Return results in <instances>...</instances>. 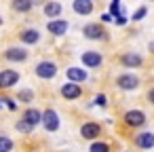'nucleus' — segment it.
<instances>
[{"instance_id": "29", "label": "nucleus", "mask_w": 154, "mask_h": 152, "mask_svg": "<svg viewBox=\"0 0 154 152\" xmlns=\"http://www.w3.org/2000/svg\"><path fill=\"white\" fill-rule=\"evenodd\" d=\"M101 21H112V15H110V13H103V15H101Z\"/></svg>"}, {"instance_id": "22", "label": "nucleus", "mask_w": 154, "mask_h": 152, "mask_svg": "<svg viewBox=\"0 0 154 152\" xmlns=\"http://www.w3.org/2000/svg\"><path fill=\"white\" fill-rule=\"evenodd\" d=\"M19 101H26V104H30L32 99H34V91H30V89H23V91H19Z\"/></svg>"}, {"instance_id": "11", "label": "nucleus", "mask_w": 154, "mask_h": 152, "mask_svg": "<svg viewBox=\"0 0 154 152\" xmlns=\"http://www.w3.org/2000/svg\"><path fill=\"white\" fill-rule=\"evenodd\" d=\"M82 64L87 68H99L101 66V55L95 53V51H87V53H82Z\"/></svg>"}, {"instance_id": "9", "label": "nucleus", "mask_w": 154, "mask_h": 152, "mask_svg": "<svg viewBox=\"0 0 154 152\" xmlns=\"http://www.w3.org/2000/svg\"><path fill=\"white\" fill-rule=\"evenodd\" d=\"M5 57L9 61H26L28 59V51L21 49V47H11V49L5 51Z\"/></svg>"}, {"instance_id": "26", "label": "nucleus", "mask_w": 154, "mask_h": 152, "mask_svg": "<svg viewBox=\"0 0 154 152\" xmlns=\"http://www.w3.org/2000/svg\"><path fill=\"white\" fill-rule=\"evenodd\" d=\"M0 101H7V106H9V110H17V104H15L13 99H0Z\"/></svg>"}, {"instance_id": "7", "label": "nucleus", "mask_w": 154, "mask_h": 152, "mask_svg": "<svg viewBox=\"0 0 154 152\" xmlns=\"http://www.w3.org/2000/svg\"><path fill=\"white\" fill-rule=\"evenodd\" d=\"M80 93H82V89H80V85H76V82H66V85H61V95H63L66 99H78Z\"/></svg>"}, {"instance_id": "14", "label": "nucleus", "mask_w": 154, "mask_h": 152, "mask_svg": "<svg viewBox=\"0 0 154 152\" xmlns=\"http://www.w3.org/2000/svg\"><path fill=\"white\" fill-rule=\"evenodd\" d=\"M19 38H21V42H26V45H36V42L40 40V32H38V30H23V32L19 34Z\"/></svg>"}, {"instance_id": "31", "label": "nucleus", "mask_w": 154, "mask_h": 152, "mask_svg": "<svg viewBox=\"0 0 154 152\" xmlns=\"http://www.w3.org/2000/svg\"><path fill=\"white\" fill-rule=\"evenodd\" d=\"M0 26H2V17H0Z\"/></svg>"}, {"instance_id": "18", "label": "nucleus", "mask_w": 154, "mask_h": 152, "mask_svg": "<svg viewBox=\"0 0 154 152\" xmlns=\"http://www.w3.org/2000/svg\"><path fill=\"white\" fill-rule=\"evenodd\" d=\"M45 15L47 17H59L61 15V5L55 2V0H49V2L45 5Z\"/></svg>"}, {"instance_id": "23", "label": "nucleus", "mask_w": 154, "mask_h": 152, "mask_svg": "<svg viewBox=\"0 0 154 152\" xmlns=\"http://www.w3.org/2000/svg\"><path fill=\"white\" fill-rule=\"evenodd\" d=\"M112 17L116 15V17H120V15H125V11L120 13V0H112V7H110V11H108Z\"/></svg>"}, {"instance_id": "8", "label": "nucleus", "mask_w": 154, "mask_h": 152, "mask_svg": "<svg viewBox=\"0 0 154 152\" xmlns=\"http://www.w3.org/2000/svg\"><path fill=\"white\" fill-rule=\"evenodd\" d=\"M125 123L131 125V127H141V125L146 123V114L139 112V110H129V112L125 114Z\"/></svg>"}, {"instance_id": "28", "label": "nucleus", "mask_w": 154, "mask_h": 152, "mask_svg": "<svg viewBox=\"0 0 154 152\" xmlns=\"http://www.w3.org/2000/svg\"><path fill=\"white\" fill-rule=\"evenodd\" d=\"M116 23H118V26H125V23H127V17H125V15H120V17L116 19Z\"/></svg>"}, {"instance_id": "12", "label": "nucleus", "mask_w": 154, "mask_h": 152, "mask_svg": "<svg viewBox=\"0 0 154 152\" xmlns=\"http://www.w3.org/2000/svg\"><path fill=\"white\" fill-rule=\"evenodd\" d=\"M72 9H74L78 15H91L93 2H91V0H74V2H72Z\"/></svg>"}, {"instance_id": "2", "label": "nucleus", "mask_w": 154, "mask_h": 152, "mask_svg": "<svg viewBox=\"0 0 154 152\" xmlns=\"http://www.w3.org/2000/svg\"><path fill=\"white\" fill-rule=\"evenodd\" d=\"M42 125H45V129L47 131H57L59 129V114L55 112V110H45L42 112Z\"/></svg>"}, {"instance_id": "4", "label": "nucleus", "mask_w": 154, "mask_h": 152, "mask_svg": "<svg viewBox=\"0 0 154 152\" xmlns=\"http://www.w3.org/2000/svg\"><path fill=\"white\" fill-rule=\"evenodd\" d=\"M82 34L89 38V40H101L103 38V28L99 26V23H87L85 28H82Z\"/></svg>"}, {"instance_id": "25", "label": "nucleus", "mask_w": 154, "mask_h": 152, "mask_svg": "<svg viewBox=\"0 0 154 152\" xmlns=\"http://www.w3.org/2000/svg\"><path fill=\"white\" fill-rule=\"evenodd\" d=\"M146 13H148V9H146V7H141V9H137V11H135L133 19H135V21H141V19L146 17Z\"/></svg>"}, {"instance_id": "16", "label": "nucleus", "mask_w": 154, "mask_h": 152, "mask_svg": "<svg viewBox=\"0 0 154 152\" xmlns=\"http://www.w3.org/2000/svg\"><path fill=\"white\" fill-rule=\"evenodd\" d=\"M68 78H70V82H82V80H87V72L85 70H80V68H68Z\"/></svg>"}, {"instance_id": "24", "label": "nucleus", "mask_w": 154, "mask_h": 152, "mask_svg": "<svg viewBox=\"0 0 154 152\" xmlns=\"http://www.w3.org/2000/svg\"><path fill=\"white\" fill-rule=\"evenodd\" d=\"M32 129H34V127H32L28 120H23V118L17 123V131H21V133H32Z\"/></svg>"}, {"instance_id": "20", "label": "nucleus", "mask_w": 154, "mask_h": 152, "mask_svg": "<svg viewBox=\"0 0 154 152\" xmlns=\"http://www.w3.org/2000/svg\"><path fill=\"white\" fill-rule=\"evenodd\" d=\"M13 150V139L7 135H0V152H11Z\"/></svg>"}, {"instance_id": "13", "label": "nucleus", "mask_w": 154, "mask_h": 152, "mask_svg": "<svg viewBox=\"0 0 154 152\" xmlns=\"http://www.w3.org/2000/svg\"><path fill=\"white\" fill-rule=\"evenodd\" d=\"M135 144L139 146V148H154V133H150V131H146V133H139L137 137H135Z\"/></svg>"}, {"instance_id": "10", "label": "nucleus", "mask_w": 154, "mask_h": 152, "mask_svg": "<svg viewBox=\"0 0 154 152\" xmlns=\"http://www.w3.org/2000/svg\"><path fill=\"white\" fill-rule=\"evenodd\" d=\"M47 30L51 34H55V36H61V34L68 32V21H63V19H51L47 23Z\"/></svg>"}, {"instance_id": "3", "label": "nucleus", "mask_w": 154, "mask_h": 152, "mask_svg": "<svg viewBox=\"0 0 154 152\" xmlns=\"http://www.w3.org/2000/svg\"><path fill=\"white\" fill-rule=\"evenodd\" d=\"M19 82V74L15 70H2L0 72V89H11Z\"/></svg>"}, {"instance_id": "1", "label": "nucleus", "mask_w": 154, "mask_h": 152, "mask_svg": "<svg viewBox=\"0 0 154 152\" xmlns=\"http://www.w3.org/2000/svg\"><path fill=\"white\" fill-rule=\"evenodd\" d=\"M55 74H57V66H55L53 61H40V64L36 66V76L42 78V80L53 78Z\"/></svg>"}, {"instance_id": "6", "label": "nucleus", "mask_w": 154, "mask_h": 152, "mask_svg": "<svg viewBox=\"0 0 154 152\" xmlns=\"http://www.w3.org/2000/svg\"><path fill=\"white\" fill-rule=\"evenodd\" d=\"M99 133H101V127H99L97 123H85V125L80 127V135H82L85 139H97Z\"/></svg>"}, {"instance_id": "5", "label": "nucleus", "mask_w": 154, "mask_h": 152, "mask_svg": "<svg viewBox=\"0 0 154 152\" xmlns=\"http://www.w3.org/2000/svg\"><path fill=\"white\" fill-rule=\"evenodd\" d=\"M116 85H118L120 89H125V91H133V89L139 85V78H137L135 74H120L118 80H116Z\"/></svg>"}, {"instance_id": "17", "label": "nucleus", "mask_w": 154, "mask_h": 152, "mask_svg": "<svg viewBox=\"0 0 154 152\" xmlns=\"http://www.w3.org/2000/svg\"><path fill=\"white\" fill-rule=\"evenodd\" d=\"M23 120H28L32 127H36L38 123H42V112H38V110L30 108V110H26V114H23Z\"/></svg>"}, {"instance_id": "27", "label": "nucleus", "mask_w": 154, "mask_h": 152, "mask_svg": "<svg viewBox=\"0 0 154 152\" xmlns=\"http://www.w3.org/2000/svg\"><path fill=\"white\" fill-rule=\"evenodd\" d=\"M95 104L103 108V106H106V97H103V95H97V97H95Z\"/></svg>"}, {"instance_id": "30", "label": "nucleus", "mask_w": 154, "mask_h": 152, "mask_svg": "<svg viewBox=\"0 0 154 152\" xmlns=\"http://www.w3.org/2000/svg\"><path fill=\"white\" fill-rule=\"evenodd\" d=\"M148 99H150V104H154V89H150V93H148Z\"/></svg>"}, {"instance_id": "15", "label": "nucleus", "mask_w": 154, "mask_h": 152, "mask_svg": "<svg viewBox=\"0 0 154 152\" xmlns=\"http://www.w3.org/2000/svg\"><path fill=\"white\" fill-rule=\"evenodd\" d=\"M122 64H125L127 68H139V66L143 64V59H141V55H137V53H127V55H122Z\"/></svg>"}, {"instance_id": "21", "label": "nucleus", "mask_w": 154, "mask_h": 152, "mask_svg": "<svg viewBox=\"0 0 154 152\" xmlns=\"http://www.w3.org/2000/svg\"><path fill=\"white\" fill-rule=\"evenodd\" d=\"M89 152H110V146L106 141H95V144H91Z\"/></svg>"}, {"instance_id": "19", "label": "nucleus", "mask_w": 154, "mask_h": 152, "mask_svg": "<svg viewBox=\"0 0 154 152\" xmlns=\"http://www.w3.org/2000/svg\"><path fill=\"white\" fill-rule=\"evenodd\" d=\"M11 7H13V11H17V13H28L34 5H32V0H13Z\"/></svg>"}]
</instances>
